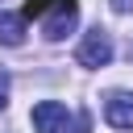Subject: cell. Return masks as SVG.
I'll return each instance as SVG.
<instances>
[{
	"label": "cell",
	"instance_id": "1",
	"mask_svg": "<svg viewBox=\"0 0 133 133\" xmlns=\"http://www.w3.org/2000/svg\"><path fill=\"white\" fill-rule=\"evenodd\" d=\"M33 129L37 133H87V116H71L66 112V104H58V100H42V104H33Z\"/></svg>",
	"mask_w": 133,
	"mask_h": 133
},
{
	"label": "cell",
	"instance_id": "2",
	"mask_svg": "<svg viewBox=\"0 0 133 133\" xmlns=\"http://www.w3.org/2000/svg\"><path fill=\"white\" fill-rule=\"evenodd\" d=\"M42 33H46V42H58V37H66L71 29H75V21H79V0H46V8H42Z\"/></svg>",
	"mask_w": 133,
	"mask_h": 133
},
{
	"label": "cell",
	"instance_id": "3",
	"mask_svg": "<svg viewBox=\"0 0 133 133\" xmlns=\"http://www.w3.org/2000/svg\"><path fill=\"white\" fill-rule=\"evenodd\" d=\"M75 58H79V66H108V62H112V37H108L104 29H91V33L79 42Z\"/></svg>",
	"mask_w": 133,
	"mask_h": 133
},
{
	"label": "cell",
	"instance_id": "4",
	"mask_svg": "<svg viewBox=\"0 0 133 133\" xmlns=\"http://www.w3.org/2000/svg\"><path fill=\"white\" fill-rule=\"evenodd\" d=\"M104 121L112 129H133V91H112L104 100Z\"/></svg>",
	"mask_w": 133,
	"mask_h": 133
},
{
	"label": "cell",
	"instance_id": "5",
	"mask_svg": "<svg viewBox=\"0 0 133 133\" xmlns=\"http://www.w3.org/2000/svg\"><path fill=\"white\" fill-rule=\"evenodd\" d=\"M0 42L4 46H21L25 42V17L21 12H0Z\"/></svg>",
	"mask_w": 133,
	"mask_h": 133
},
{
	"label": "cell",
	"instance_id": "6",
	"mask_svg": "<svg viewBox=\"0 0 133 133\" xmlns=\"http://www.w3.org/2000/svg\"><path fill=\"white\" fill-rule=\"evenodd\" d=\"M4 104H8V75L0 71V108H4Z\"/></svg>",
	"mask_w": 133,
	"mask_h": 133
},
{
	"label": "cell",
	"instance_id": "7",
	"mask_svg": "<svg viewBox=\"0 0 133 133\" xmlns=\"http://www.w3.org/2000/svg\"><path fill=\"white\" fill-rule=\"evenodd\" d=\"M112 8H116V12H129V8H133V0H112Z\"/></svg>",
	"mask_w": 133,
	"mask_h": 133
}]
</instances>
